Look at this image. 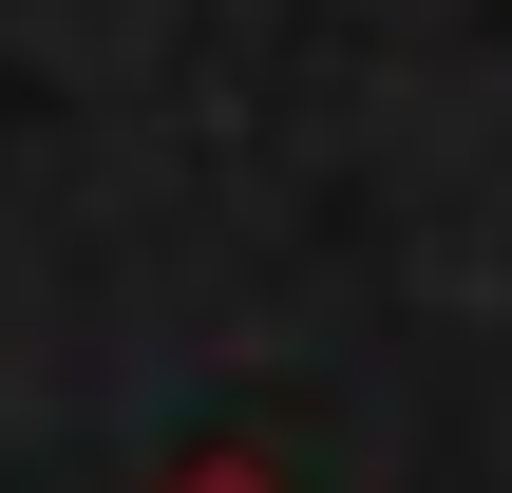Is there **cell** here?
<instances>
[{
	"mask_svg": "<svg viewBox=\"0 0 512 493\" xmlns=\"http://www.w3.org/2000/svg\"><path fill=\"white\" fill-rule=\"evenodd\" d=\"M190 493H285V475H247V456H209V475H190Z\"/></svg>",
	"mask_w": 512,
	"mask_h": 493,
	"instance_id": "cell-1",
	"label": "cell"
}]
</instances>
